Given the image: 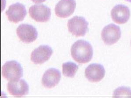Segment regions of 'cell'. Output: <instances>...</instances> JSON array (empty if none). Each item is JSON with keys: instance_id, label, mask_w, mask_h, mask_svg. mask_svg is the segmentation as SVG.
Masks as SVG:
<instances>
[{"instance_id": "obj_1", "label": "cell", "mask_w": 131, "mask_h": 98, "mask_svg": "<svg viewBox=\"0 0 131 98\" xmlns=\"http://www.w3.org/2000/svg\"><path fill=\"white\" fill-rule=\"evenodd\" d=\"M93 48L89 42L80 40L73 45L71 55L73 59L79 63L84 64L89 62L93 56Z\"/></svg>"}, {"instance_id": "obj_2", "label": "cell", "mask_w": 131, "mask_h": 98, "mask_svg": "<svg viewBox=\"0 0 131 98\" xmlns=\"http://www.w3.org/2000/svg\"><path fill=\"white\" fill-rule=\"evenodd\" d=\"M2 76L8 81H16L23 76V70L17 62L8 61L2 66Z\"/></svg>"}, {"instance_id": "obj_3", "label": "cell", "mask_w": 131, "mask_h": 98, "mask_svg": "<svg viewBox=\"0 0 131 98\" xmlns=\"http://www.w3.org/2000/svg\"><path fill=\"white\" fill-rule=\"evenodd\" d=\"M88 22L84 17L78 16L69 19L67 24L69 32L77 37L85 35L88 31Z\"/></svg>"}, {"instance_id": "obj_4", "label": "cell", "mask_w": 131, "mask_h": 98, "mask_svg": "<svg viewBox=\"0 0 131 98\" xmlns=\"http://www.w3.org/2000/svg\"><path fill=\"white\" fill-rule=\"evenodd\" d=\"M121 37L120 28L114 24H110L106 26L102 31V39L106 45H111L115 44Z\"/></svg>"}, {"instance_id": "obj_5", "label": "cell", "mask_w": 131, "mask_h": 98, "mask_svg": "<svg viewBox=\"0 0 131 98\" xmlns=\"http://www.w3.org/2000/svg\"><path fill=\"white\" fill-rule=\"evenodd\" d=\"M17 36L21 41L30 43L35 41L38 36V31L35 27L27 24L19 25L16 29Z\"/></svg>"}, {"instance_id": "obj_6", "label": "cell", "mask_w": 131, "mask_h": 98, "mask_svg": "<svg viewBox=\"0 0 131 98\" xmlns=\"http://www.w3.org/2000/svg\"><path fill=\"white\" fill-rule=\"evenodd\" d=\"M30 16L38 22H46L49 20L51 11L49 8L44 5H35L29 8Z\"/></svg>"}, {"instance_id": "obj_7", "label": "cell", "mask_w": 131, "mask_h": 98, "mask_svg": "<svg viewBox=\"0 0 131 98\" xmlns=\"http://www.w3.org/2000/svg\"><path fill=\"white\" fill-rule=\"evenodd\" d=\"M27 14L24 5L19 3L11 5L6 12L9 21L14 23H18L23 20Z\"/></svg>"}, {"instance_id": "obj_8", "label": "cell", "mask_w": 131, "mask_h": 98, "mask_svg": "<svg viewBox=\"0 0 131 98\" xmlns=\"http://www.w3.org/2000/svg\"><path fill=\"white\" fill-rule=\"evenodd\" d=\"M52 53V49L49 46L41 45L32 52L31 61L35 64H43L49 59Z\"/></svg>"}, {"instance_id": "obj_9", "label": "cell", "mask_w": 131, "mask_h": 98, "mask_svg": "<svg viewBox=\"0 0 131 98\" xmlns=\"http://www.w3.org/2000/svg\"><path fill=\"white\" fill-rule=\"evenodd\" d=\"M76 6L75 0H60L56 6L55 13L59 17L67 18L74 13Z\"/></svg>"}, {"instance_id": "obj_10", "label": "cell", "mask_w": 131, "mask_h": 98, "mask_svg": "<svg viewBox=\"0 0 131 98\" xmlns=\"http://www.w3.org/2000/svg\"><path fill=\"white\" fill-rule=\"evenodd\" d=\"M111 16L114 22L122 24H125L129 20L130 11L129 8L125 5H117L111 11Z\"/></svg>"}, {"instance_id": "obj_11", "label": "cell", "mask_w": 131, "mask_h": 98, "mask_svg": "<svg viewBox=\"0 0 131 98\" xmlns=\"http://www.w3.org/2000/svg\"><path fill=\"white\" fill-rule=\"evenodd\" d=\"M105 70L103 66L101 64H91L85 70V76L89 81L98 82L101 81L104 77Z\"/></svg>"}, {"instance_id": "obj_12", "label": "cell", "mask_w": 131, "mask_h": 98, "mask_svg": "<svg viewBox=\"0 0 131 98\" xmlns=\"http://www.w3.org/2000/svg\"><path fill=\"white\" fill-rule=\"evenodd\" d=\"M61 73L55 68H50L44 73L42 79V84L44 87L51 89L57 85L61 79Z\"/></svg>"}, {"instance_id": "obj_13", "label": "cell", "mask_w": 131, "mask_h": 98, "mask_svg": "<svg viewBox=\"0 0 131 98\" xmlns=\"http://www.w3.org/2000/svg\"><path fill=\"white\" fill-rule=\"evenodd\" d=\"M7 89L13 96H24L28 93L29 86L25 80L21 79L8 83Z\"/></svg>"}, {"instance_id": "obj_14", "label": "cell", "mask_w": 131, "mask_h": 98, "mask_svg": "<svg viewBox=\"0 0 131 98\" xmlns=\"http://www.w3.org/2000/svg\"><path fill=\"white\" fill-rule=\"evenodd\" d=\"M62 67L63 74L69 78H73L78 69V66L71 62L64 63Z\"/></svg>"}, {"instance_id": "obj_15", "label": "cell", "mask_w": 131, "mask_h": 98, "mask_svg": "<svg viewBox=\"0 0 131 98\" xmlns=\"http://www.w3.org/2000/svg\"><path fill=\"white\" fill-rule=\"evenodd\" d=\"M114 96H131V90L129 88L121 87L114 91Z\"/></svg>"}, {"instance_id": "obj_16", "label": "cell", "mask_w": 131, "mask_h": 98, "mask_svg": "<svg viewBox=\"0 0 131 98\" xmlns=\"http://www.w3.org/2000/svg\"><path fill=\"white\" fill-rule=\"evenodd\" d=\"M35 4L41 3L42 2H45L46 0H31Z\"/></svg>"}, {"instance_id": "obj_17", "label": "cell", "mask_w": 131, "mask_h": 98, "mask_svg": "<svg viewBox=\"0 0 131 98\" xmlns=\"http://www.w3.org/2000/svg\"><path fill=\"white\" fill-rule=\"evenodd\" d=\"M126 1H127V2H130V3H131V0H125Z\"/></svg>"}]
</instances>
